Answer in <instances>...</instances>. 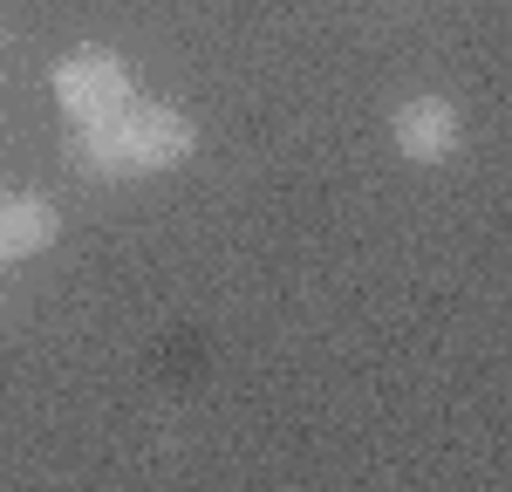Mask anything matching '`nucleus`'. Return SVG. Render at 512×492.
<instances>
[{"instance_id": "nucleus-1", "label": "nucleus", "mask_w": 512, "mask_h": 492, "mask_svg": "<svg viewBox=\"0 0 512 492\" xmlns=\"http://www.w3.org/2000/svg\"><path fill=\"white\" fill-rule=\"evenodd\" d=\"M110 137H117V164L123 178H137V171H164V164H178L192 151V117H178V110H164V103H123L117 117H110Z\"/></svg>"}, {"instance_id": "nucleus-2", "label": "nucleus", "mask_w": 512, "mask_h": 492, "mask_svg": "<svg viewBox=\"0 0 512 492\" xmlns=\"http://www.w3.org/2000/svg\"><path fill=\"white\" fill-rule=\"evenodd\" d=\"M55 103L69 110V123H103L130 103V69L110 48H76L55 62Z\"/></svg>"}, {"instance_id": "nucleus-3", "label": "nucleus", "mask_w": 512, "mask_h": 492, "mask_svg": "<svg viewBox=\"0 0 512 492\" xmlns=\"http://www.w3.org/2000/svg\"><path fill=\"white\" fill-rule=\"evenodd\" d=\"M396 151L403 158H417V164H437V158H451L458 151V103H444V96H410L403 110H396Z\"/></svg>"}, {"instance_id": "nucleus-4", "label": "nucleus", "mask_w": 512, "mask_h": 492, "mask_svg": "<svg viewBox=\"0 0 512 492\" xmlns=\"http://www.w3.org/2000/svg\"><path fill=\"white\" fill-rule=\"evenodd\" d=\"M62 233L55 205L48 199H0V260H28V253H48Z\"/></svg>"}, {"instance_id": "nucleus-5", "label": "nucleus", "mask_w": 512, "mask_h": 492, "mask_svg": "<svg viewBox=\"0 0 512 492\" xmlns=\"http://www.w3.org/2000/svg\"><path fill=\"white\" fill-rule=\"evenodd\" d=\"M69 158H76L82 171H96V178H123L117 137H110V117H103V123H76V137H69Z\"/></svg>"}]
</instances>
